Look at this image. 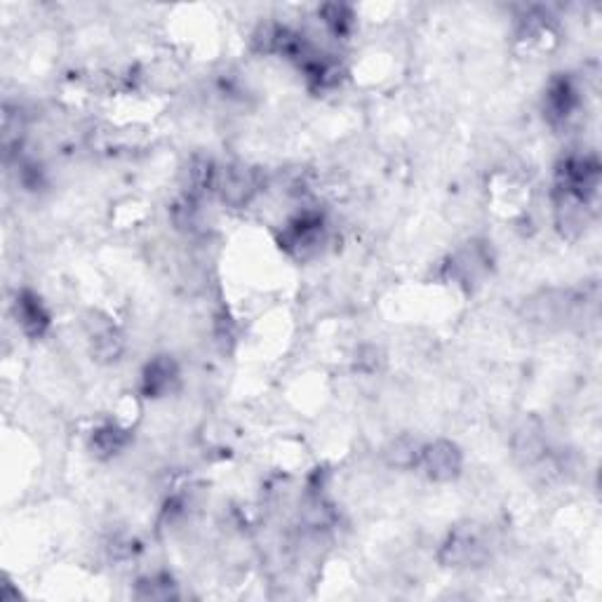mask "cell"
Wrapping results in <instances>:
<instances>
[{
	"instance_id": "cell-12",
	"label": "cell",
	"mask_w": 602,
	"mask_h": 602,
	"mask_svg": "<svg viewBox=\"0 0 602 602\" xmlns=\"http://www.w3.org/2000/svg\"><path fill=\"white\" fill-rule=\"evenodd\" d=\"M320 17H323V24L330 29L334 36H349L353 29V10L344 3H327L320 8Z\"/></svg>"
},
{
	"instance_id": "cell-6",
	"label": "cell",
	"mask_w": 602,
	"mask_h": 602,
	"mask_svg": "<svg viewBox=\"0 0 602 602\" xmlns=\"http://www.w3.org/2000/svg\"><path fill=\"white\" fill-rule=\"evenodd\" d=\"M179 384V367L175 358L156 356L144 367L142 374V393L146 398H165L177 389Z\"/></svg>"
},
{
	"instance_id": "cell-10",
	"label": "cell",
	"mask_w": 602,
	"mask_h": 602,
	"mask_svg": "<svg viewBox=\"0 0 602 602\" xmlns=\"http://www.w3.org/2000/svg\"><path fill=\"white\" fill-rule=\"evenodd\" d=\"M127 443H130V431L118 424H104L92 431V450L102 459L116 457Z\"/></svg>"
},
{
	"instance_id": "cell-13",
	"label": "cell",
	"mask_w": 602,
	"mask_h": 602,
	"mask_svg": "<svg viewBox=\"0 0 602 602\" xmlns=\"http://www.w3.org/2000/svg\"><path fill=\"white\" fill-rule=\"evenodd\" d=\"M142 588H146V591H139L142 598L158 600V598H170V595H177L175 584H172V579H167V577L146 579V581H142Z\"/></svg>"
},
{
	"instance_id": "cell-8",
	"label": "cell",
	"mask_w": 602,
	"mask_h": 602,
	"mask_svg": "<svg viewBox=\"0 0 602 602\" xmlns=\"http://www.w3.org/2000/svg\"><path fill=\"white\" fill-rule=\"evenodd\" d=\"M511 447H513V457L518 464L523 466L539 464V461L546 457L544 428L534 424V421H527V424H523L518 431H515Z\"/></svg>"
},
{
	"instance_id": "cell-11",
	"label": "cell",
	"mask_w": 602,
	"mask_h": 602,
	"mask_svg": "<svg viewBox=\"0 0 602 602\" xmlns=\"http://www.w3.org/2000/svg\"><path fill=\"white\" fill-rule=\"evenodd\" d=\"M421 445L417 438L412 436H398L393 438L389 445L384 447L386 464L393 468H417L421 457Z\"/></svg>"
},
{
	"instance_id": "cell-3",
	"label": "cell",
	"mask_w": 602,
	"mask_h": 602,
	"mask_svg": "<svg viewBox=\"0 0 602 602\" xmlns=\"http://www.w3.org/2000/svg\"><path fill=\"white\" fill-rule=\"evenodd\" d=\"M280 243H283L285 250L294 254V257L306 259V257H311V254H316L325 243L323 217L316 212L299 214L297 219H292V222L287 224Z\"/></svg>"
},
{
	"instance_id": "cell-7",
	"label": "cell",
	"mask_w": 602,
	"mask_h": 602,
	"mask_svg": "<svg viewBox=\"0 0 602 602\" xmlns=\"http://www.w3.org/2000/svg\"><path fill=\"white\" fill-rule=\"evenodd\" d=\"M15 316L17 323L22 325L24 334H29L33 339L43 337L50 327V311L45 309V304L40 301L38 294L31 290H22L17 294Z\"/></svg>"
},
{
	"instance_id": "cell-2",
	"label": "cell",
	"mask_w": 602,
	"mask_h": 602,
	"mask_svg": "<svg viewBox=\"0 0 602 602\" xmlns=\"http://www.w3.org/2000/svg\"><path fill=\"white\" fill-rule=\"evenodd\" d=\"M433 483H452L464 468V454L452 440H436L421 447L419 466Z\"/></svg>"
},
{
	"instance_id": "cell-9",
	"label": "cell",
	"mask_w": 602,
	"mask_h": 602,
	"mask_svg": "<svg viewBox=\"0 0 602 602\" xmlns=\"http://www.w3.org/2000/svg\"><path fill=\"white\" fill-rule=\"evenodd\" d=\"M579 97L577 88L570 78H553L551 85L546 90L544 111L551 123H563L565 118L572 116V111L577 109Z\"/></svg>"
},
{
	"instance_id": "cell-4",
	"label": "cell",
	"mask_w": 602,
	"mask_h": 602,
	"mask_svg": "<svg viewBox=\"0 0 602 602\" xmlns=\"http://www.w3.org/2000/svg\"><path fill=\"white\" fill-rule=\"evenodd\" d=\"M214 189L219 191V196L226 205L231 207H243L250 203V198L259 189V177L257 172L250 170L245 165H231L226 170L217 172V182Z\"/></svg>"
},
{
	"instance_id": "cell-5",
	"label": "cell",
	"mask_w": 602,
	"mask_h": 602,
	"mask_svg": "<svg viewBox=\"0 0 602 602\" xmlns=\"http://www.w3.org/2000/svg\"><path fill=\"white\" fill-rule=\"evenodd\" d=\"M88 337L92 344V356L102 363H116L125 351V337L109 318H102L99 313L88 320Z\"/></svg>"
},
{
	"instance_id": "cell-1",
	"label": "cell",
	"mask_w": 602,
	"mask_h": 602,
	"mask_svg": "<svg viewBox=\"0 0 602 602\" xmlns=\"http://www.w3.org/2000/svg\"><path fill=\"white\" fill-rule=\"evenodd\" d=\"M490 555V544L476 525L454 527L445 544L440 546L438 560L445 567H476L483 565Z\"/></svg>"
}]
</instances>
